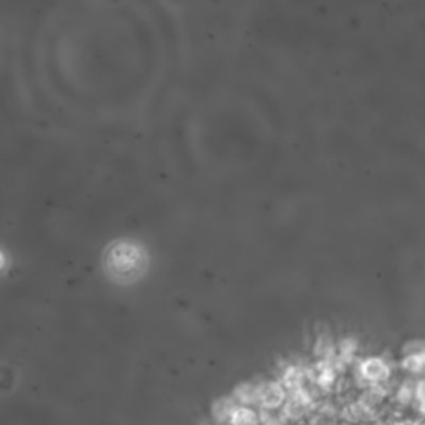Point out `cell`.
Returning <instances> with one entry per match:
<instances>
[{
  "instance_id": "277c9868",
  "label": "cell",
  "mask_w": 425,
  "mask_h": 425,
  "mask_svg": "<svg viewBox=\"0 0 425 425\" xmlns=\"http://www.w3.org/2000/svg\"><path fill=\"white\" fill-rule=\"evenodd\" d=\"M337 354V343L331 332H319L312 345V355L316 360L332 359Z\"/></svg>"
},
{
  "instance_id": "8992f818",
  "label": "cell",
  "mask_w": 425,
  "mask_h": 425,
  "mask_svg": "<svg viewBox=\"0 0 425 425\" xmlns=\"http://www.w3.org/2000/svg\"><path fill=\"white\" fill-rule=\"evenodd\" d=\"M415 402H417L419 405L425 404V376L419 377L417 381H415Z\"/></svg>"
},
{
  "instance_id": "52a82bcc",
  "label": "cell",
  "mask_w": 425,
  "mask_h": 425,
  "mask_svg": "<svg viewBox=\"0 0 425 425\" xmlns=\"http://www.w3.org/2000/svg\"><path fill=\"white\" fill-rule=\"evenodd\" d=\"M419 412H420V420L425 424V404L419 405Z\"/></svg>"
},
{
  "instance_id": "9c48e42d",
  "label": "cell",
  "mask_w": 425,
  "mask_h": 425,
  "mask_svg": "<svg viewBox=\"0 0 425 425\" xmlns=\"http://www.w3.org/2000/svg\"><path fill=\"white\" fill-rule=\"evenodd\" d=\"M307 425H309V424H307Z\"/></svg>"
},
{
  "instance_id": "7a4b0ae2",
  "label": "cell",
  "mask_w": 425,
  "mask_h": 425,
  "mask_svg": "<svg viewBox=\"0 0 425 425\" xmlns=\"http://www.w3.org/2000/svg\"><path fill=\"white\" fill-rule=\"evenodd\" d=\"M400 369L409 376H425V341H410L402 349Z\"/></svg>"
},
{
  "instance_id": "5b68a950",
  "label": "cell",
  "mask_w": 425,
  "mask_h": 425,
  "mask_svg": "<svg viewBox=\"0 0 425 425\" xmlns=\"http://www.w3.org/2000/svg\"><path fill=\"white\" fill-rule=\"evenodd\" d=\"M337 357H339L349 369L355 366L359 357V343L354 337H344L337 343Z\"/></svg>"
},
{
  "instance_id": "3957f363",
  "label": "cell",
  "mask_w": 425,
  "mask_h": 425,
  "mask_svg": "<svg viewBox=\"0 0 425 425\" xmlns=\"http://www.w3.org/2000/svg\"><path fill=\"white\" fill-rule=\"evenodd\" d=\"M286 399H288V391L281 382H269V384L261 386L260 402L266 409L283 407Z\"/></svg>"
},
{
  "instance_id": "ba28073f",
  "label": "cell",
  "mask_w": 425,
  "mask_h": 425,
  "mask_svg": "<svg viewBox=\"0 0 425 425\" xmlns=\"http://www.w3.org/2000/svg\"><path fill=\"white\" fill-rule=\"evenodd\" d=\"M336 425H353V424H349V422H345V420H343V419H341V420H339V422H337V424H336Z\"/></svg>"
},
{
  "instance_id": "6da1fadb",
  "label": "cell",
  "mask_w": 425,
  "mask_h": 425,
  "mask_svg": "<svg viewBox=\"0 0 425 425\" xmlns=\"http://www.w3.org/2000/svg\"><path fill=\"white\" fill-rule=\"evenodd\" d=\"M353 374L364 389L367 386L387 384L394 377V369H392L389 359L382 357V355H369V357H362L355 362Z\"/></svg>"
}]
</instances>
